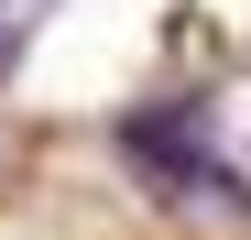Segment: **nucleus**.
<instances>
[{"instance_id":"obj_2","label":"nucleus","mask_w":251,"mask_h":240,"mask_svg":"<svg viewBox=\"0 0 251 240\" xmlns=\"http://www.w3.org/2000/svg\"><path fill=\"white\" fill-rule=\"evenodd\" d=\"M55 0H0V76L22 66V44H33V22H44Z\"/></svg>"},{"instance_id":"obj_1","label":"nucleus","mask_w":251,"mask_h":240,"mask_svg":"<svg viewBox=\"0 0 251 240\" xmlns=\"http://www.w3.org/2000/svg\"><path fill=\"white\" fill-rule=\"evenodd\" d=\"M131 164L142 175H164V186H186V196H207V208H240V175L207 153V109L197 98H175V109H131Z\"/></svg>"}]
</instances>
